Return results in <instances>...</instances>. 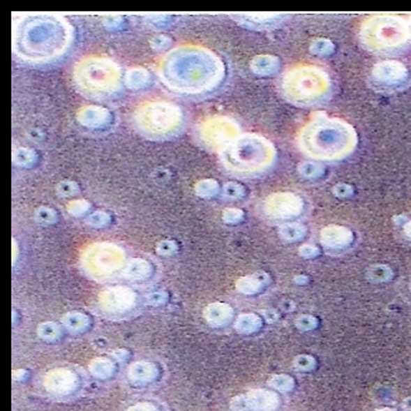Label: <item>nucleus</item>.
I'll list each match as a JSON object with an SVG mask.
<instances>
[{"label":"nucleus","mask_w":411,"mask_h":411,"mask_svg":"<svg viewBox=\"0 0 411 411\" xmlns=\"http://www.w3.org/2000/svg\"><path fill=\"white\" fill-rule=\"evenodd\" d=\"M120 68L109 59H87L75 69L79 90L90 98L103 100L120 87Z\"/></svg>","instance_id":"obj_7"},{"label":"nucleus","mask_w":411,"mask_h":411,"mask_svg":"<svg viewBox=\"0 0 411 411\" xmlns=\"http://www.w3.org/2000/svg\"><path fill=\"white\" fill-rule=\"evenodd\" d=\"M298 174L306 180H317L324 174V166L317 161H303L298 165Z\"/></svg>","instance_id":"obj_29"},{"label":"nucleus","mask_w":411,"mask_h":411,"mask_svg":"<svg viewBox=\"0 0 411 411\" xmlns=\"http://www.w3.org/2000/svg\"><path fill=\"white\" fill-rule=\"evenodd\" d=\"M296 327L301 331H312L318 327V319L309 314H304L297 318Z\"/></svg>","instance_id":"obj_41"},{"label":"nucleus","mask_w":411,"mask_h":411,"mask_svg":"<svg viewBox=\"0 0 411 411\" xmlns=\"http://www.w3.org/2000/svg\"><path fill=\"white\" fill-rule=\"evenodd\" d=\"M308 281H309V278H308L307 276H297L296 278H294V282L297 284H299V285L307 284Z\"/></svg>","instance_id":"obj_53"},{"label":"nucleus","mask_w":411,"mask_h":411,"mask_svg":"<svg viewBox=\"0 0 411 411\" xmlns=\"http://www.w3.org/2000/svg\"><path fill=\"white\" fill-rule=\"evenodd\" d=\"M328 73L314 65H303L287 71L282 77L281 90L284 98L296 106H314L327 100L331 93Z\"/></svg>","instance_id":"obj_6"},{"label":"nucleus","mask_w":411,"mask_h":411,"mask_svg":"<svg viewBox=\"0 0 411 411\" xmlns=\"http://www.w3.org/2000/svg\"><path fill=\"white\" fill-rule=\"evenodd\" d=\"M404 406H405L408 410L411 411V398L404 400Z\"/></svg>","instance_id":"obj_54"},{"label":"nucleus","mask_w":411,"mask_h":411,"mask_svg":"<svg viewBox=\"0 0 411 411\" xmlns=\"http://www.w3.org/2000/svg\"><path fill=\"white\" fill-rule=\"evenodd\" d=\"M13 158H14V163L17 166H24V167H28L29 166L30 167L36 161L38 156H36L35 151L22 147V149H19V150L14 152Z\"/></svg>","instance_id":"obj_34"},{"label":"nucleus","mask_w":411,"mask_h":411,"mask_svg":"<svg viewBox=\"0 0 411 411\" xmlns=\"http://www.w3.org/2000/svg\"><path fill=\"white\" fill-rule=\"evenodd\" d=\"M358 145L355 128L339 117L318 114L301 128L298 146L304 156L314 161H341Z\"/></svg>","instance_id":"obj_2"},{"label":"nucleus","mask_w":411,"mask_h":411,"mask_svg":"<svg viewBox=\"0 0 411 411\" xmlns=\"http://www.w3.org/2000/svg\"><path fill=\"white\" fill-rule=\"evenodd\" d=\"M262 325H263V320L258 314L244 313L238 315V318L236 319L234 329L241 334H253L261 329Z\"/></svg>","instance_id":"obj_24"},{"label":"nucleus","mask_w":411,"mask_h":411,"mask_svg":"<svg viewBox=\"0 0 411 411\" xmlns=\"http://www.w3.org/2000/svg\"><path fill=\"white\" fill-rule=\"evenodd\" d=\"M73 29L61 17H28L15 29V52L28 61H50L64 54Z\"/></svg>","instance_id":"obj_3"},{"label":"nucleus","mask_w":411,"mask_h":411,"mask_svg":"<svg viewBox=\"0 0 411 411\" xmlns=\"http://www.w3.org/2000/svg\"><path fill=\"white\" fill-rule=\"evenodd\" d=\"M299 255L306 258V260H313L315 257H318L320 255V251H319L317 246H313V244H303L299 247Z\"/></svg>","instance_id":"obj_46"},{"label":"nucleus","mask_w":411,"mask_h":411,"mask_svg":"<svg viewBox=\"0 0 411 411\" xmlns=\"http://www.w3.org/2000/svg\"><path fill=\"white\" fill-rule=\"evenodd\" d=\"M410 290H411V283H410Z\"/></svg>","instance_id":"obj_56"},{"label":"nucleus","mask_w":411,"mask_h":411,"mask_svg":"<svg viewBox=\"0 0 411 411\" xmlns=\"http://www.w3.org/2000/svg\"><path fill=\"white\" fill-rule=\"evenodd\" d=\"M238 133L239 126L227 117L211 119L201 128V139L211 147H222V150L239 137Z\"/></svg>","instance_id":"obj_11"},{"label":"nucleus","mask_w":411,"mask_h":411,"mask_svg":"<svg viewBox=\"0 0 411 411\" xmlns=\"http://www.w3.org/2000/svg\"><path fill=\"white\" fill-rule=\"evenodd\" d=\"M151 76L144 68L131 69L126 75V84L133 90H141L150 84Z\"/></svg>","instance_id":"obj_27"},{"label":"nucleus","mask_w":411,"mask_h":411,"mask_svg":"<svg viewBox=\"0 0 411 411\" xmlns=\"http://www.w3.org/2000/svg\"><path fill=\"white\" fill-rule=\"evenodd\" d=\"M89 371L96 379L105 380L115 374L116 364L109 358L99 357V358L91 360V363L89 364Z\"/></svg>","instance_id":"obj_25"},{"label":"nucleus","mask_w":411,"mask_h":411,"mask_svg":"<svg viewBox=\"0 0 411 411\" xmlns=\"http://www.w3.org/2000/svg\"><path fill=\"white\" fill-rule=\"evenodd\" d=\"M262 209L268 218L284 221L287 223L301 217L306 209V203L294 192H274L263 201Z\"/></svg>","instance_id":"obj_9"},{"label":"nucleus","mask_w":411,"mask_h":411,"mask_svg":"<svg viewBox=\"0 0 411 411\" xmlns=\"http://www.w3.org/2000/svg\"><path fill=\"white\" fill-rule=\"evenodd\" d=\"M333 193L334 196L339 198L352 197L354 195L353 186L348 185V184H336L333 187Z\"/></svg>","instance_id":"obj_45"},{"label":"nucleus","mask_w":411,"mask_h":411,"mask_svg":"<svg viewBox=\"0 0 411 411\" xmlns=\"http://www.w3.org/2000/svg\"><path fill=\"white\" fill-rule=\"evenodd\" d=\"M409 69L404 63L394 59L382 60L371 68V79L375 87L394 90L409 82Z\"/></svg>","instance_id":"obj_10"},{"label":"nucleus","mask_w":411,"mask_h":411,"mask_svg":"<svg viewBox=\"0 0 411 411\" xmlns=\"http://www.w3.org/2000/svg\"><path fill=\"white\" fill-rule=\"evenodd\" d=\"M393 277H394V272L387 264H375L371 267L368 271V278L375 283H385L391 281Z\"/></svg>","instance_id":"obj_30"},{"label":"nucleus","mask_w":411,"mask_h":411,"mask_svg":"<svg viewBox=\"0 0 411 411\" xmlns=\"http://www.w3.org/2000/svg\"><path fill=\"white\" fill-rule=\"evenodd\" d=\"M403 234L406 239H409L411 242V218L406 221L405 223L403 225Z\"/></svg>","instance_id":"obj_52"},{"label":"nucleus","mask_w":411,"mask_h":411,"mask_svg":"<svg viewBox=\"0 0 411 411\" xmlns=\"http://www.w3.org/2000/svg\"><path fill=\"white\" fill-rule=\"evenodd\" d=\"M221 156L228 171L255 176L272 167L277 151L272 142L261 135L246 133L223 149Z\"/></svg>","instance_id":"obj_4"},{"label":"nucleus","mask_w":411,"mask_h":411,"mask_svg":"<svg viewBox=\"0 0 411 411\" xmlns=\"http://www.w3.org/2000/svg\"><path fill=\"white\" fill-rule=\"evenodd\" d=\"M128 377L131 382L147 384L158 377V368L156 364L146 360L135 361L128 366Z\"/></svg>","instance_id":"obj_20"},{"label":"nucleus","mask_w":411,"mask_h":411,"mask_svg":"<svg viewBox=\"0 0 411 411\" xmlns=\"http://www.w3.org/2000/svg\"><path fill=\"white\" fill-rule=\"evenodd\" d=\"M281 405V398L277 393L255 389L246 394L237 395L231 400L232 411H276Z\"/></svg>","instance_id":"obj_12"},{"label":"nucleus","mask_w":411,"mask_h":411,"mask_svg":"<svg viewBox=\"0 0 411 411\" xmlns=\"http://www.w3.org/2000/svg\"><path fill=\"white\" fill-rule=\"evenodd\" d=\"M79 382L75 373L65 368L47 371L44 378V387L49 393L55 395L73 394L79 388Z\"/></svg>","instance_id":"obj_14"},{"label":"nucleus","mask_w":411,"mask_h":411,"mask_svg":"<svg viewBox=\"0 0 411 411\" xmlns=\"http://www.w3.org/2000/svg\"><path fill=\"white\" fill-rule=\"evenodd\" d=\"M269 282L271 277L268 273L255 272L238 279L236 290L244 296H255L264 290Z\"/></svg>","instance_id":"obj_18"},{"label":"nucleus","mask_w":411,"mask_h":411,"mask_svg":"<svg viewBox=\"0 0 411 411\" xmlns=\"http://www.w3.org/2000/svg\"><path fill=\"white\" fill-rule=\"evenodd\" d=\"M223 196L228 200H241L247 195L246 187L238 182H228L222 187Z\"/></svg>","instance_id":"obj_35"},{"label":"nucleus","mask_w":411,"mask_h":411,"mask_svg":"<svg viewBox=\"0 0 411 411\" xmlns=\"http://www.w3.org/2000/svg\"><path fill=\"white\" fill-rule=\"evenodd\" d=\"M361 47L374 54L400 52L411 40L409 20L394 14H378L368 17L359 30Z\"/></svg>","instance_id":"obj_5"},{"label":"nucleus","mask_w":411,"mask_h":411,"mask_svg":"<svg viewBox=\"0 0 411 411\" xmlns=\"http://www.w3.org/2000/svg\"><path fill=\"white\" fill-rule=\"evenodd\" d=\"M375 411H396L394 409H390V408H382V409H378Z\"/></svg>","instance_id":"obj_55"},{"label":"nucleus","mask_w":411,"mask_h":411,"mask_svg":"<svg viewBox=\"0 0 411 411\" xmlns=\"http://www.w3.org/2000/svg\"><path fill=\"white\" fill-rule=\"evenodd\" d=\"M36 333L41 341L47 343L58 342L59 339L63 336V330L60 328V325L54 322L40 323L38 325Z\"/></svg>","instance_id":"obj_28"},{"label":"nucleus","mask_w":411,"mask_h":411,"mask_svg":"<svg viewBox=\"0 0 411 411\" xmlns=\"http://www.w3.org/2000/svg\"><path fill=\"white\" fill-rule=\"evenodd\" d=\"M168 301V294L165 290H155V292H151L149 296L146 297V301L147 304L154 306V307H160L166 304Z\"/></svg>","instance_id":"obj_44"},{"label":"nucleus","mask_w":411,"mask_h":411,"mask_svg":"<svg viewBox=\"0 0 411 411\" xmlns=\"http://www.w3.org/2000/svg\"><path fill=\"white\" fill-rule=\"evenodd\" d=\"M196 193L202 198H212L220 193V185L214 180H202L196 185Z\"/></svg>","instance_id":"obj_33"},{"label":"nucleus","mask_w":411,"mask_h":411,"mask_svg":"<svg viewBox=\"0 0 411 411\" xmlns=\"http://www.w3.org/2000/svg\"><path fill=\"white\" fill-rule=\"evenodd\" d=\"M309 50L312 52L313 55H317V57H329L333 52H336V45L333 41L329 39H325V38H317L311 43V47Z\"/></svg>","instance_id":"obj_31"},{"label":"nucleus","mask_w":411,"mask_h":411,"mask_svg":"<svg viewBox=\"0 0 411 411\" xmlns=\"http://www.w3.org/2000/svg\"><path fill=\"white\" fill-rule=\"evenodd\" d=\"M279 69V59L273 55H258L252 59L251 70L258 76H271Z\"/></svg>","instance_id":"obj_22"},{"label":"nucleus","mask_w":411,"mask_h":411,"mask_svg":"<svg viewBox=\"0 0 411 411\" xmlns=\"http://www.w3.org/2000/svg\"><path fill=\"white\" fill-rule=\"evenodd\" d=\"M35 220L38 221L39 223L52 225L58 221V214L55 209H50V207H39L35 211Z\"/></svg>","instance_id":"obj_36"},{"label":"nucleus","mask_w":411,"mask_h":411,"mask_svg":"<svg viewBox=\"0 0 411 411\" xmlns=\"http://www.w3.org/2000/svg\"><path fill=\"white\" fill-rule=\"evenodd\" d=\"M410 24H411V20H410Z\"/></svg>","instance_id":"obj_57"},{"label":"nucleus","mask_w":411,"mask_h":411,"mask_svg":"<svg viewBox=\"0 0 411 411\" xmlns=\"http://www.w3.org/2000/svg\"><path fill=\"white\" fill-rule=\"evenodd\" d=\"M90 203L85 200H74L68 204V212L75 217H82L90 211Z\"/></svg>","instance_id":"obj_40"},{"label":"nucleus","mask_w":411,"mask_h":411,"mask_svg":"<svg viewBox=\"0 0 411 411\" xmlns=\"http://www.w3.org/2000/svg\"><path fill=\"white\" fill-rule=\"evenodd\" d=\"M100 306L110 313L128 312L135 306L136 294L128 287H112L100 294Z\"/></svg>","instance_id":"obj_13"},{"label":"nucleus","mask_w":411,"mask_h":411,"mask_svg":"<svg viewBox=\"0 0 411 411\" xmlns=\"http://www.w3.org/2000/svg\"><path fill=\"white\" fill-rule=\"evenodd\" d=\"M61 323L65 327V329L69 330L71 333H82L91 324V319L89 318L85 313L79 312V311H73V312L66 313Z\"/></svg>","instance_id":"obj_23"},{"label":"nucleus","mask_w":411,"mask_h":411,"mask_svg":"<svg viewBox=\"0 0 411 411\" xmlns=\"http://www.w3.org/2000/svg\"><path fill=\"white\" fill-rule=\"evenodd\" d=\"M126 411H160L155 404L152 403H147V401H142V403H137L135 405L130 406Z\"/></svg>","instance_id":"obj_47"},{"label":"nucleus","mask_w":411,"mask_h":411,"mask_svg":"<svg viewBox=\"0 0 411 411\" xmlns=\"http://www.w3.org/2000/svg\"><path fill=\"white\" fill-rule=\"evenodd\" d=\"M87 225L95 227V228H103V227L109 226L111 222L110 214L99 211L95 214H90L87 217Z\"/></svg>","instance_id":"obj_38"},{"label":"nucleus","mask_w":411,"mask_h":411,"mask_svg":"<svg viewBox=\"0 0 411 411\" xmlns=\"http://www.w3.org/2000/svg\"><path fill=\"white\" fill-rule=\"evenodd\" d=\"M112 357L117 361H126L130 358V352L126 350V349H116V350L112 352Z\"/></svg>","instance_id":"obj_48"},{"label":"nucleus","mask_w":411,"mask_h":411,"mask_svg":"<svg viewBox=\"0 0 411 411\" xmlns=\"http://www.w3.org/2000/svg\"><path fill=\"white\" fill-rule=\"evenodd\" d=\"M161 77L177 93H207L223 80L225 65L207 49L181 47L166 55L161 64Z\"/></svg>","instance_id":"obj_1"},{"label":"nucleus","mask_w":411,"mask_h":411,"mask_svg":"<svg viewBox=\"0 0 411 411\" xmlns=\"http://www.w3.org/2000/svg\"><path fill=\"white\" fill-rule=\"evenodd\" d=\"M238 20L249 29L264 30L274 28L279 22H282V15L272 13H255L244 14Z\"/></svg>","instance_id":"obj_19"},{"label":"nucleus","mask_w":411,"mask_h":411,"mask_svg":"<svg viewBox=\"0 0 411 411\" xmlns=\"http://www.w3.org/2000/svg\"><path fill=\"white\" fill-rule=\"evenodd\" d=\"M319 241L325 249L344 251L353 244L354 233L348 227L328 225L319 233Z\"/></svg>","instance_id":"obj_15"},{"label":"nucleus","mask_w":411,"mask_h":411,"mask_svg":"<svg viewBox=\"0 0 411 411\" xmlns=\"http://www.w3.org/2000/svg\"><path fill=\"white\" fill-rule=\"evenodd\" d=\"M294 379L285 375V374H279V375H274V377L269 379V385L272 387L274 390L277 391H282V393H288L294 389Z\"/></svg>","instance_id":"obj_32"},{"label":"nucleus","mask_w":411,"mask_h":411,"mask_svg":"<svg viewBox=\"0 0 411 411\" xmlns=\"http://www.w3.org/2000/svg\"><path fill=\"white\" fill-rule=\"evenodd\" d=\"M57 191H58V195L63 196V197H73V196H75L76 193H79L80 187L74 181H64L58 185Z\"/></svg>","instance_id":"obj_43"},{"label":"nucleus","mask_w":411,"mask_h":411,"mask_svg":"<svg viewBox=\"0 0 411 411\" xmlns=\"http://www.w3.org/2000/svg\"><path fill=\"white\" fill-rule=\"evenodd\" d=\"M222 220L227 225H237V223L244 220V212L242 209L230 207V209L223 211Z\"/></svg>","instance_id":"obj_39"},{"label":"nucleus","mask_w":411,"mask_h":411,"mask_svg":"<svg viewBox=\"0 0 411 411\" xmlns=\"http://www.w3.org/2000/svg\"><path fill=\"white\" fill-rule=\"evenodd\" d=\"M152 272H154V267L150 262L142 258H133L131 261H128V264L124 268L122 276L128 281L140 282V281L150 278Z\"/></svg>","instance_id":"obj_21"},{"label":"nucleus","mask_w":411,"mask_h":411,"mask_svg":"<svg viewBox=\"0 0 411 411\" xmlns=\"http://www.w3.org/2000/svg\"><path fill=\"white\" fill-rule=\"evenodd\" d=\"M110 111L99 106H87L82 107L77 114V121L82 126L90 128H103L107 126L111 121Z\"/></svg>","instance_id":"obj_17"},{"label":"nucleus","mask_w":411,"mask_h":411,"mask_svg":"<svg viewBox=\"0 0 411 411\" xmlns=\"http://www.w3.org/2000/svg\"><path fill=\"white\" fill-rule=\"evenodd\" d=\"M27 377H28V371H24V369H17V371H13V378L17 382H24Z\"/></svg>","instance_id":"obj_50"},{"label":"nucleus","mask_w":411,"mask_h":411,"mask_svg":"<svg viewBox=\"0 0 411 411\" xmlns=\"http://www.w3.org/2000/svg\"><path fill=\"white\" fill-rule=\"evenodd\" d=\"M293 366L296 368L297 371H312L317 366V360L311 355L301 354V355H298V357H296V359L293 360Z\"/></svg>","instance_id":"obj_37"},{"label":"nucleus","mask_w":411,"mask_h":411,"mask_svg":"<svg viewBox=\"0 0 411 411\" xmlns=\"http://www.w3.org/2000/svg\"><path fill=\"white\" fill-rule=\"evenodd\" d=\"M233 308L222 301H214L203 309V319L214 328H221L228 324L233 319Z\"/></svg>","instance_id":"obj_16"},{"label":"nucleus","mask_w":411,"mask_h":411,"mask_svg":"<svg viewBox=\"0 0 411 411\" xmlns=\"http://www.w3.org/2000/svg\"><path fill=\"white\" fill-rule=\"evenodd\" d=\"M156 252L163 257H171L179 252V244L172 239H165L157 244Z\"/></svg>","instance_id":"obj_42"},{"label":"nucleus","mask_w":411,"mask_h":411,"mask_svg":"<svg viewBox=\"0 0 411 411\" xmlns=\"http://www.w3.org/2000/svg\"><path fill=\"white\" fill-rule=\"evenodd\" d=\"M184 115L179 106L168 103H150L135 114L136 128L147 137L163 139L180 130Z\"/></svg>","instance_id":"obj_8"},{"label":"nucleus","mask_w":411,"mask_h":411,"mask_svg":"<svg viewBox=\"0 0 411 411\" xmlns=\"http://www.w3.org/2000/svg\"><path fill=\"white\" fill-rule=\"evenodd\" d=\"M155 41H156L157 44L156 45H154V47H155V49H160V50H161V49H165V47H167L168 45H170V43H171L170 38H167V36H163V35L155 38Z\"/></svg>","instance_id":"obj_49"},{"label":"nucleus","mask_w":411,"mask_h":411,"mask_svg":"<svg viewBox=\"0 0 411 411\" xmlns=\"http://www.w3.org/2000/svg\"><path fill=\"white\" fill-rule=\"evenodd\" d=\"M263 315L268 322H276L279 318V314L276 311H264Z\"/></svg>","instance_id":"obj_51"},{"label":"nucleus","mask_w":411,"mask_h":411,"mask_svg":"<svg viewBox=\"0 0 411 411\" xmlns=\"http://www.w3.org/2000/svg\"><path fill=\"white\" fill-rule=\"evenodd\" d=\"M279 237L287 242H298L307 236V227L298 222H287L279 227Z\"/></svg>","instance_id":"obj_26"}]
</instances>
